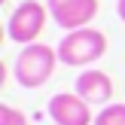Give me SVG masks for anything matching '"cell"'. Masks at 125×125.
Listing matches in <instances>:
<instances>
[{
  "instance_id": "1",
  "label": "cell",
  "mask_w": 125,
  "mask_h": 125,
  "mask_svg": "<svg viewBox=\"0 0 125 125\" xmlns=\"http://www.w3.org/2000/svg\"><path fill=\"white\" fill-rule=\"evenodd\" d=\"M61 64L58 49L46 46V43H31V46H21V52L12 61V76L21 89H40L52 79L55 67Z\"/></svg>"
},
{
  "instance_id": "2",
  "label": "cell",
  "mask_w": 125,
  "mask_h": 125,
  "mask_svg": "<svg viewBox=\"0 0 125 125\" xmlns=\"http://www.w3.org/2000/svg\"><path fill=\"white\" fill-rule=\"evenodd\" d=\"M104 52H107V34L98 28L67 31V37H61L58 43V58L67 67H92Z\"/></svg>"
},
{
  "instance_id": "3",
  "label": "cell",
  "mask_w": 125,
  "mask_h": 125,
  "mask_svg": "<svg viewBox=\"0 0 125 125\" xmlns=\"http://www.w3.org/2000/svg\"><path fill=\"white\" fill-rule=\"evenodd\" d=\"M46 15H49L46 3H40V0H21V3L9 12V21H6L9 40L18 43V46L37 43V37H40L43 28H46Z\"/></svg>"
},
{
  "instance_id": "4",
  "label": "cell",
  "mask_w": 125,
  "mask_h": 125,
  "mask_svg": "<svg viewBox=\"0 0 125 125\" xmlns=\"http://www.w3.org/2000/svg\"><path fill=\"white\" fill-rule=\"evenodd\" d=\"M46 6L61 31L92 28V18L98 15V0H46Z\"/></svg>"
},
{
  "instance_id": "5",
  "label": "cell",
  "mask_w": 125,
  "mask_h": 125,
  "mask_svg": "<svg viewBox=\"0 0 125 125\" xmlns=\"http://www.w3.org/2000/svg\"><path fill=\"white\" fill-rule=\"evenodd\" d=\"M49 119L55 125H95V113L76 92H58L49 101Z\"/></svg>"
},
{
  "instance_id": "6",
  "label": "cell",
  "mask_w": 125,
  "mask_h": 125,
  "mask_svg": "<svg viewBox=\"0 0 125 125\" xmlns=\"http://www.w3.org/2000/svg\"><path fill=\"white\" fill-rule=\"evenodd\" d=\"M73 92H76L83 101H89L92 107H107V104H113V79H110V73L98 70V67H85L76 76Z\"/></svg>"
},
{
  "instance_id": "7",
  "label": "cell",
  "mask_w": 125,
  "mask_h": 125,
  "mask_svg": "<svg viewBox=\"0 0 125 125\" xmlns=\"http://www.w3.org/2000/svg\"><path fill=\"white\" fill-rule=\"evenodd\" d=\"M95 125H125V104H107L98 110Z\"/></svg>"
},
{
  "instance_id": "8",
  "label": "cell",
  "mask_w": 125,
  "mask_h": 125,
  "mask_svg": "<svg viewBox=\"0 0 125 125\" xmlns=\"http://www.w3.org/2000/svg\"><path fill=\"white\" fill-rule=\"evenodd\" d=\"M0 125H31V122L21 110H15L12 104H3L0 107Z\"/></svg>"
},
{
  "instance_id": "9",
  "label": "cell",
  "mask_w": 125,
  "mask_h": 125,
  "mask_svg": "<svg viewBox=\"0 0 125 125\" xmlns=\"http://www.w3.org/2000/svg\"><path fill=\"white\" fill-rule=\"evenodd\" d=\"M116 15H119V21H125V0H116Z\"/></svg>"
}]
</instances>
